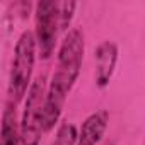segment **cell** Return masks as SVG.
Returning <instances> with one entry per match:
<instances>
[{"label":"cell","mask_w":145,"mask_h":145,"mask_svg":"<svg viewBox=\"0 0 145 145\" xmlns=\"http://www.w3.org/2000/svg\"><path fill=\"white\" fill-rule=\"evenodd\" d=\"M84 50H86L84 33L79 27H72L65 34L60 44L56 68L48 86L46 104H44V126H46L44 131L53 130L61 116L67 96L80 75Z\"/></svg>","instance_id":"1"},{"label":"cell","mask_w":145,"mask_h":145,"mask_svg":"<svg viewBox=\"0 0 145 145\" xmlns=\"http://www.w3.org/2000/svg\"><path fill=\"white\" fill-rule=\"evenodd\" d=\"M61 33L60 29V21H58V7L53 0H41L36 4V44L39 56L43 60H48L56 46L58 34Z\"/></svg>","instance_id":"4"},{"label":"cell","mask_w":145,"mask_h":145,"mask_svg":"<svg viewBox=\"0 0 145 145\" xmlns=\"http://www.w3.org/2000/svg\"><path fill=\"white\" fill-rule=\"evenodd\" d=\"M116 61H118V46L114 41H103L96 51H94V63H96V70H94V79H96V86L99 89H104L114 74L116 68Z\"/></svg>","instance_id":"5"},{"label":"cell","mask_w":145,"mask_h":145,"mask_svg":"<svg viewBox=\"0 0 145 145\" xmlns=\"http://www.w3.org/2000/svg\"><path fill=\"white\" fill-rule=\"evenodd\" d=\"M108 123H109V114L104 109L89 114L79 130L77 145H97L108 128Z\"/></svg>","instance_id":"6"},{"label":"cell","mask_w":145,"mask_h":145,"mask_svg":"<svg viewBox=\"0 0 145 145\" xmlns=\"http://www.w3.org/2000/svg\"><path fill=\"white\" fill-rule=\"evenodd\" d=\"M0 145H22L21 126L17 123L14 103H9L2 114V130H0Z\"/></svg>","instance_id":"7"},{"label":"cell","mask_w":145,"mask_h":145,"mask_svg":"<svg viewBox=\"0 0 145 145\" xmlns=\"http://www.w3.org/2000/svg\"><path fill=\"white\" fill-rule=\"evenodd\" d=\"M46 80L44 77L34 79L27 91L24 111L21 116V142L22 145H39L44 133V104H46Z\"/></svg>","instance_id":"3"},{"label":"cell","mask_w":145,"mask_h":145,"mask_svg":"<svg viewBox=\"0 0 145 145\" xmlns=\"http://www.w3.org/2000/svg\"><path fill=\"white\" fill-rule=\"evenodd\" d=\"M36 36L31 31H22L14 46V56L9 74V99L10 103H19L31 87V77L36 61Z\"/></svg>","instance_id":"2"},{"label":"cell","mask_w":145,"mask_h":145,"mask_svg":"<svg viewBox=\"0 0 145 145\" xmlns=\"http://www.w3.org/2000/svg\"><path fill=\"white\" fill-rule=\"evenodd\" d=\"M77 140H79L77 126L70 121H63L56 130V137L53 140V145H77Z\"/></svg>","instance_id":"8"},{"label":"cell","mask_w":145,"mask_h":145,"mask_svg":"<svg viewBox=\"0 0 145 145\" xmlns=\"http://www.w3.org/2000/svg\"><path fill=\"white\" fill-rule=\"evenodd\" d=\"M58 7V21H60V29L61 33L68 29L72 19H74L75 9H77V2H72V0H60L56 2Z\"/></svg>","instance_id":"9"}]
</instances>
